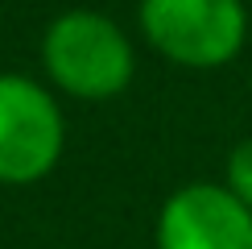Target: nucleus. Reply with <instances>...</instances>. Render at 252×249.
I'll use <instances>...</instances> for the list:
<instances>
[{"label": "nucleus", "mask_w": 252, "mask_h": 249, "mask_svg": "<svg viewBox=\"0 0 252 249\" xmlns=\"http://www.w3.org/2000/svg\"><path fill=\"white\" fill-rule=\"evenodd\" d=\"M145 42L190 71L227 67L248 42L244 0H141Z\"/></svg>", "instance_id": "f03ea898"}, {"label": "nucleus", "mask_w": 252, "mask_h": 249, "mask_svg": "<svg viewBox=\"0 0 252 249\" xmlns=\"http://www.w3.org/2000/svg\"><path fill=\"white\" fill-rule=\"evenodd\" d=\"M157 249H252V212L223 183H186L157 212Z\"/></svg>", "instance_id": "20e7f679"}, {"label": "nucleus", "mask_w": 252, "mask_h": 249, "mask_svg": "<svg viewBox=\"0 0 252 249\" xmlns=\"http://www.w3.org/2000/svg\"><path fill=\"white\" fill-rule=\"evenodd\" d=\"M46 75L79 100H108L132 83V42L112 17L91 8H70L50 21L41 38Z\"/></svg>", "instance_id": "f257e3e1"}, {"label": "nucleus", "mask_w": 252, "mask_h": 249, "mask_svg": "<svg viewBox=\"0 0 252 249\" xmlns=\"http://www.w3.org/2000/svg\"><path fill=\"white\" fill-rule=\"evenodd\" d=\"M223 187L236 195L240 204L252 212V137H244L227 154V170H223Z\"/></svg>", "instance_id": "39448f33"}, {"label": "nucleus", "mask_w": 252, "mask_h": 249, "mask_svg": "<svg viewBox=\"0 0 252 249\" xmlns=\"http://www.w3.org/2000/svg\"><path fill=\"white\" fill-rule=\"evenodd\" d=\"M66 124L54 96L25 75H0V183H37L54 170Z\"/></svg>", "instance_id": "7ed1b4c3"}]
</instances>
